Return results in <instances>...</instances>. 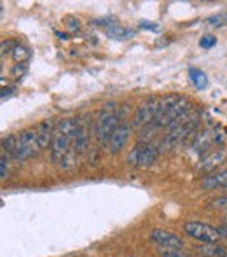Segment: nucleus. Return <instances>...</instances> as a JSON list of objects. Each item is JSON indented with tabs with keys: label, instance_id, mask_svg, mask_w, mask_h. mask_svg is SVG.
<instances>
[{
	"label": "nucleus",
	"instance_id": "3",
	"mask_svg": "<svg viewBox=\"0 0 227 257\" xmlns=\"http://www.w3.org/2000/svg\"><path fill=\"white\" fill-rule=\"evenodd\" d=\"M119 124H121V121H119V114L115 112V105L107 103L96 114L95 119V137L98 140L100 147H109L110 139H112L114 132L117 130Z\"/></svg>",
	"mask_w": 227,
	"mask_h": 257
},
{
	"label": "nucleus",
	"instance_id": "20",
	"mask_svg": "<svg viewBox=\"0 0 227 257\" xmlns=\"http://www.w3.org/2000/svg\"><path fill=\"white\" fill-rule=\"evenodd\" d=\"M13 58L16 63H27V60L30 58V49L27 46H21V44H16L13 51Z\"/></svg>",
	"mask_w": 227,
	"mask_h": 257
},
{
	"label": "nucleus",
	"instance_id": "9",
	"mask_svg": "<svg viewBox=\"0 0 227 257\" xmlns=\"http://www.w3.org/2000/svg\"><path fill=\"white\" fill-rule=\"evenodd\" d=\"M150 240L161 248H170V250H182L183 240L176 234L170 233L166 229H154L150 233Z\"/></svg>",
	"mask_w": 227,
	"mask_h": 257
},
{
	"label": "nucleus",
	"instance_id": "26",
	"mask_svg": "<svg viewBox=\"0 0 227 257\" xmlns=\"http://www.w3.org/2000/svg\"><path fill=\"white\" fill-rule=\"evenodd\" d=\"M14 48H16V42H13V41H2V49H0V54H2V58L6 56L7 53H13Z\"/></svg>",
	"mask_w": 227,
	"mask_h": 257
},
{
	"label": "nucleus",
	"instance_id": "17",
	"mask_svg": "<svg viewBox=\"0 0 227 257\" xmlns=\"http://www.w3.org/2000/svg\"><path fill=\"white\" fill-rule=\"evenodd\" d=\"M107 35L110 39H117V41H126V39H131L135 35V32L129 30V28H124L121 25H114V27L107 28Z\"/></svg>",
	"mask_w": 227,
	"mask_h": 257
},
{
	"label": "nucleus",
	"instance_id": "7",
	"mask_svg": "<svg viewBox=\"0 0 227 257\" xmlns=\"http://www.w3.org/2000/svg\"><path fill=\"white\" fill-rule=\"evenodd\" d=\"M183 231L189 234L190 238L201 241V243H218L220 240V233L217 227L210 226L206 222H197V220H189L183 224Z\"/></svg>",
	"mask_w": 227,
	"mask_h": 257
},
{
	"label": "nucleus",
	"instance_id": "1",
	"mask_svg": "<svg viewBox=\"0 0 227 257\" xmlns=\"http://www.w3.org/2000/svg\"><path fill=\"white\" fill-rule=\"evenodd\" d=\"M192 110V105L185 96L180 95H166L157 100V110L154 115V124L157 128H168L173 122L180 121Z\"/></svg>",
	"mask_w": 227,
	"mask_h": 257
},
{
	"label": "nucleus",
	"instance_id": "13",
	"mask_svg": "<svg viewBox=\"0 0 227 257\" xmlns=\"http://www.w3.org/2000/svg\"><path fill=\"white\" fill-rule=\"evenodd\" d=\"M225 151L224 149H218L213 151V153L206 154L199 163H197V170L203 173H213V170H217L218 165H222L225 159Z\"/></svg>",
	"mask_w": 227,
	"mask_h": 257
},
{
	"label": "nucleus",
	"instance_id": "28",
	"mask_svg": "<svg viewBox=\"0 0 227 257\" xmlns=\"http://www.w3.org/2000/svg\"><path fill=\"white\" fill-rule=\"evenodd\" d=\"M140 27H142L143 30H152V32H156V30H157V25L147 23V21H140Z\"/></svg>",
	"mask_w": 227,
	"mask_h": 257
},
{
	"label": "nucleus",
	"instance_id": "10",
	"mask_svg": "<svg viewBox=\"0 0 227 257\" xmlns=\"http://www.w3.org/2000/svg\"><path fill=\"white\" fill-rule=\"evenodd\" d=\"M129 135H131V126H129L128 122H121L109 142V153L110 154L121 153V151L126 147V144H128Z\"/></svg>",
	"mask_w": 227,
	"mask_h": 257
},
{
	"label": "nucleus",
	"instance_id": "32",
	"mask_svg": "<svg viewBox=\"0 0 227 257\" xmlns=\"http://www.w3.org/2000/svg\"><path fill=\"white\" fill-rule=\"evenodd\" d=\"M225 189H227V187H225Z\"/></svg>",
	"mask_w": 227,
	"mask_h": 257
},
{
	"label": "nucleus",
	"instance_id": "24",
	"mask_svg": "<svg viewBox=\"0 0 227 257\" xmlns=\"http://www.w3.org/2000/svg\"><path fill=\"white\" fill-rule=\"evenodd\" d=\"M9 156L6 153H2V158H0V179L6 180L7 179V165H9Z\"/></svg>",
	"mask_w": 227,
	"mask_h": 257
},
{
	"label": "nucleus",
	"instance_id": "18",
	"mask_svg": "<svg viewBox=\"0 0 227 257\" xmlns=\"http://www.w3.org/2000/svg\"><path fill=\"white\" fill-rule=\"evenodd\" d=\"M189 77L190 81L194 82V86H196L197 89H204L208 86V77L206 74H204L203 70H199V68H189Z\"/></svg>",
	"mask_w": 227,
	"mask_h": 257
},
{
	"label": "nucleus",
	"instance_id": "4",
	"mask_svg": "<svg viewBox=\"0 0 227 257\" xmlns=\"http://www.w3.org/2000/svg\"><path fill=\"white\" fill-rule=\"evenodd\" d=\"M197 124H199V114L190 110L185 117H182L180 121L168 126L166 133H164V137H163V147L164 149H173L175 146H178V144L183 142L190 133H194Z\"/></svg>",
	"mask_w": 227,
	"mask_h": 257
},
{
	"label": "nucleus",
	"instance_id": "29",
	"mask_svg": "<svg viewBox=\"0 0 227 257\" xmlns=\"http://www.w3.org/2000/svg\"><path fill=\"white\" fill-rule=\"evenodd\" d=\"M14 89L13 88H4L2 89V102H6V98H9L11 95H13Z\"/></svg>",
	"mask_w": 227,
	"mask_h": 257
},
{
	"label": "nucleus",
	"instance_id": "21",
	"mask_svg": "<svg viewBox=\"0 0 227 257\" xmlns=\"http://www.w3.org/2000/svg\"><path fill=\"white\" fill-rule=\"evenodd\" d=\"M215 44H217V39H215L213 35H203L199 41V46L203 49H210V48H213Z\"/></svg>",
	"mask_w": 227,
	"mask_h": 257
},
{
	"label": "nucleus",
	"instance_id": "22",
	"mask_svg": "<svg viewBox=\"0 0 227 257\" xmlns=\"http://www.w3.org/2000/svg\"><path fill=\"white\" fill-rule=\"evenodd\" d=\"M210 205L213 206V208H218V210H224V212H227V194L215 198V200H211Z\"/></svg>",
	"mask_w": 227,
	"mask_h": 257
},
{
	"label": "nucleus",
	"instance_id": "12",
	"mask_svg": "<svg viewBox=\"0 0 227 257\" xmlns=\"http://www.w3.org/2000/svg\"><path fill=\"white\" fill-rule=\"evenodd\" d=\"M213 142H215V139H213V135H211V132L204 130V132L197 133V135L194 137V142H192V146H190V149H192V153L196 154L201 161V159L208 154V149H210Z\"/></svg>",
	"mask_w": 227,
	"mask_h": 257
},
{
	"label": "nucleus",
	"instance_id": "31",
	"mask_svg": "<svg viewBox=\"0 0 227 257\" xmlns=\"http://www.w3.org/2000/svg\"><path fill=\"white\" fill-rule=\"evenodd\" d=\"M56 35H58V37H60V39H68V37H67V34H61V32H58Z\"/></svg>",
	"mask_w": 227,
	"mask_h": 257
},
{
	"label": "nucleus",
	"instance_id": "25",
	"mask_svg": "<svg viewBox=\"0 0 227 257\" xmlns=\"http://www.w3.org/2000/svg\"><path fill=\"white\" fill-rule=\"evenodd\" d=\"M25 72H27V63H16L13 70H11V75L16 77V79H20L21 75H25Z\"/></svg>",
	"mask_w": 227,
	"mask_h": 257
},
{
	"label": "nucleus",
	"instance_id": "27",
	"mask_svg": "<svg viewBox=\"0 0 227 257\" xmlns=\"http://www.w3.org/2000/svg\"><path fill=\"white\" fill-rule=\"evenodd\" d=\"M227 20V16L225 14H218V16H211L210 20V25L211 27H220V25H224V21Z\"/></svg>",
	"mask_w": 227,
	"mask_h": 257
},
{
	"label": "nucleus",
	"instance_id": "23",
	"mask_svg": "<svg viewBox=\"0 0 227 257\" xmlns=\"http://www.w3.org/2000/svg\"><path fill=\"white\" fill-rule=\"evenodd\" d=\"M157 250H159L161 257H189L183 254L182 250H170V248H161V247H157Z\"/></svg>",
	"mask_w": 227,
	"mask_h": 257
},
{
	"label": "nucleus",
	"instance_id": "14",
	"mask_svg": "<svg viewBox=\"0 0 227 257\" xmlns=\"http://www.w3.org/2000/svg\"><path fill=\"white\" fill-rule=\"evenodd\" d=\"M201 187L204 191H213L220 189V187H227V170H220V172H213L210 175H206L201 182Z\"/></svg>",
	"mask_w": 227,
	"mask_h": 257
},
{
	"label": "nucleus",
	"instance_id": "5",
	"mask_svg": "<svg viewBox=\"0 0 227 257\" xmlns=\"http://www.w3.org/2000/svg\"><path fill=\"white\" fill-rule=\"evenodd\" d=\"M159 153H161V149L157 146H154L152 142H138L131 151H129L126 161L133 166L147 168V166H152L154 163H156Z\"/></svg>",
	"mask_w": 227,
	"mask_h": 257
},
{
	"label": "nucleus",
	"instance_id": "30",
	"mask_svg": "<svg viewBox=\"0 0 227 257\" xmlns=\"http://www.w3.org/2000/svg\"><path fill=\"white\" fill-rule=\"evenodd\" d=\"M217 229H218V233H220V236L227 240V224H220V226H218Z\"/></svg>",
	"mask_w": 227,
	"mask_h": 257
},
{
	"label": "nucleus",
	"instance_id": "2",
	"mask_svg": "<svg viewBox=\"0 0 227 257\" xmlns=\"http://www.w3.org/2000/svg\"><path fill=\"white\" fill-rule=\"evenodd\" d=\"M75 130H77V119L67 117V119H60L56 122L53 144H51V161L55 165H60L65 156L72 151Z\"/></svg>",
	"mask_w": 227,
	"mask_h": 257
},
{
	"label": "nucleus",
	"instance_id": "15",
	"mask_svg": "<svg viewBox=\"0 0 227 257\" xmlns=\"http://www.w3.org/2000/svg\"><path fill=\"white\" fill-rule=\"evenodd\" d=\"M55 128L56 124H53L51 119H46L42 121L41 124L37 126V139H39V144H41L42 149H48L49 144H53V135H55Z\"/></svg>",
	"mask_w": 227,
	"mask_h": 257
},
{
	"label": "nucleus",
	"instance_id": "6",
	"mask_svg": "<svg viewBox=\"0 0 227 257\" xmlns=\"http://www.w3.org/2000/svg\"><path fill=\"white\" fill-rule=\"evenodd\" d=\"M41 149L42 147L37 139V130H25L18 135V151L14 159L18 163H23L30 158H35Z\"/></svg>",
	"mask_w": 227,
	"mask_h": 257
},
{
	"label": "nucleus",
	"instance_id": "19",
	"mask_svg": "<svg viewBox=\"0 0 227 257\" xmlns=\"http://www.w3.org/2000/svg\"><path fill=\"white\" fill-rule=\"evenodd\" d=\"M16 151H18V135H7L2 140V153H6L9 158L14 159Z\"/></svg>",
	"mask_w": 227,
	"mask_h": 257
},
{
	"label": "nucleus",
	"instance_id": "16",
	"mask_svg": "<svg viewBox=\"0 0 227 257\" xmlns=\"http://www.w3.org/2000/svg\"><path fill=\"white\" fill-rule=\"evenodd\" d=\"M196 250L203 257H227V247L220 243H201Z\"/></svg>",
	"mask_w": 227,
	"mask_h": 257
},
{
	"label": "nucleus",
	"instance_id": "8",
	"mask_svg": "<svg viewBox=\"0 0 227 257\" xmlns=\"http://www.w3.org/2000/svg\"><path fill=\"white\" fill-rule=\"evenodd\" d=\"M157 100L159 98H149L145 103H142L136 108L135 115H133V128L142 130L154 121V115H156L157 110Z\"/></svg>",
	"mask_w": 227,
	"mask_h": 257
},
{
	"label": "nucleus",
	"instance_id": "11",
	"mask_svg": "<svg viewBox=\"0 0 227 257\" xmlns=\"http://www.w3.org/2000/svg\"><path fill=\"white\" fill-rule=\"evenodd\" d=\"M89 149V128L86 126L84 119H77V130L74 135V146L72 151L77 154H84Z\"/></svg>",
	"mask_w": 227,
	"mask_h": 257
}]
</instances>
